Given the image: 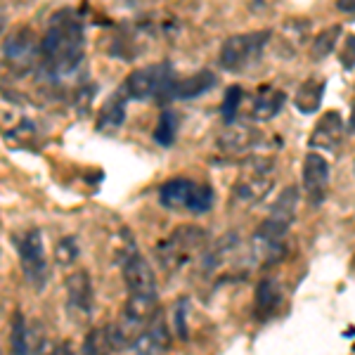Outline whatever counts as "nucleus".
<instances>
[{"label":"nucleus","mask_w":355,"mask_h":355,"mask_svg":"<svg viewBox=\"0 0 355 355\" xmlns=\"http://www.w3.org/2000/svg\"><path fill=\"white\" fill-rule=\"evenodd\" d=\"M85 62V28L71 8H62L50 17L48 31L41 41L38 69L50 83L71 78Z\"/></svg>","instance_id":"f257e3e1"},{"label":"nucleus","mask_w":355,"mask_h":355,"mask_svg":"<svg viewBox=\"0 0 355 355\" xmlns=\"http://www.w3.org/2000/svg\"><path fill=\"white\" fill-rule=\"evenodd\" d=\"M175 81L178 76L173 64L171 62H157V64H147L130 71L121 88L128 95V100L135 102L157 100L159 105H168L171 88H173Z\"/></svg>","instance_id":"f03ea898"},{"label":"nucleus","mask_w":355,"mask_h":355,"mask_svg":"<svg viewBox=\"0 0 355 355\" xmlns=\"http://www.w3.org/2000/svg\"><path fill=\"white\" fill-rule=\"evenodd\" d=\"M206 230L199 225H180L175 227L164 242L157 246V259L166 272H178L194 259H202L206 251Z\"/></svg>","instance_id":"7ed1b4c3"},{"label":"nucleus","mask_w":355,"mask_h":355,"mask_svg":"<svg viewBox=\"0 0 355 355\" xmlns=\"http://www.w3.org/2000/svg\"><path fill=\"white\" fill-rule=\"evenodd\" d=\"M270 38L272 33L266 31V28L263 31H249V33L230 36L220 45V53H218L220 69L230 73H242L246 69L256 67L261 62L263 53H266Z\"/></svg>","instance_id":"20e7f679"},{"label":"nucleus","mask_w":355,"mask_h":355,"mask_svg":"<svg viewBox=\"0 0 355 355\" xmlns=\"http://www.w3.org/2000/svg\"><path fill=\"white\" fill-rule=\"evenodd\" d=\"M275 164L268 157H254L244 162V173L232 187V197L239 204H256L272 190L275 178H272Z\"/></svg>","instance_id":"39448f33"},{"label":"nucleus","mask_w":355,"mask_h":355,"mask_svg":"<svg viewBox=\"0 0 355 355\" xmlns=\"http://www.w3.org/2000/svg\"><path fill=\"white\" fill-rule=\"evenodd\" d=\"M287 223L268 216L254 230L251 237V261L259 266H272V263L282 261L287 254V234H289Z\"/></svg>","instance_id":"423d86ee"},{"label":"nucleus","mask_w":355,"mask_h":355,"mask_svg":"<svg viewBox=\"0 0 355 355\" xmlns=\"http://www.w3.org/2000/svg\"><path fill=\"white\" fill-rule=\"evenodd\" d=\"M17 246V256L21 263V272L24 279L31 284L36 291H43V287L48 284V259H45V246H43V234L41 230H26L24 234L15 239Z\"/></svg>","instance_id":"0eeeda50"},{"label":"nucleus","mask_w":355,"mask_h":355,"mask_svg":"<svg viewBox=\"0 0 355 355\" xmlns=\"http://www.w3.org/2000/svg\"><path fill=\"white\" fill-rule=\"evenodd\" d=\"M121 270L123 282L128 287V296H157V277L152 266L137 254L130 237H125V246L121 251Z\"/></svg>","instance_id":"6e6552de"},{"label":"nucleus","mask_w":355,"mask_h":355,"mask_svg":"<svg viewBox=\"0 0 355 355\" xmlns=\"http://www.w3.org/2000/svg\"><path fill=\"white\" fill-rule=\"evenodd\" d=\"M303 192L311 206H322L329 197L331 168L329 162L320 152H308L303 159Z\"/></svg>","instance_id":"1a4fd4ad"},{"label":"nucleus","mask_w":355,"mask_h":355,"mask_svg":"<svg viewBox=\"0 0 355 355\" xmlns=\"http://www.w3.org/2000/svg\"><path fill=\"white\" fill-rule=\"evenodd\" d=\"M67 311L76 315L78 320L90 318L93 313V282L85 270H76L67 277Z\"/></svg>","instance_id":"9d476101"},{"label":"nucleus","mask_w":355,"mask_h":355,"mask_svg":"<svg viewBox=\"0 0 355 355\" xmlns=\"http://www.w3.org/2000/svg\"><path fill=\"white\" fill-rule=\"evenodd\" d=\"M343 130H346V125H343V119L339 112H327L322 119L318 121V125L313 128L311 133V140H308V145H311V150H339L341 140H343Z\"/></svg>","instance_id":"9b49d317"},{"label":"nucleus","mask_w":355,"mask_h":355,"mask_svg":"<svg viewBox=\"0 0 355 355\" xmlns=\"http://www.w3.org/2000/svg\"><path fill=\"white\" fill-rule=\"evenodd\" d=\"M171 348V334L166 322L157 315V320L142 331L137 339L130 343L128 353L130 355H166Z\"/></svg>","instance_id":"f8f14e48"},{"label":"nucleus","mask_w":355,"mask_h":355,"mask_svg":"<svg viewBox=\"0 0 355 355\" xmlns=\"http://www.w3.org/2000/svg\"><path fill=\"white\" fill-rule=\"evenodd\" d=\"M199 182H192L187 178H171L159 190V204L168 211H190V204L197 194Z\"/></svg>","instance_id":"ddd939ff"},{"label":"nucleus","mask_w":355,"mask_h":355,"mask_svg":"<svg viewBox=\"0 0 355 355\" xmlns=\"http://www.w3.org/2000/svg\"><path fill=\"white\" fill-rule=\"evenodd\" d=\"M261 133L256 128H251V125H234L230 123L225 130L218 135V150L225 152V154H242V152H249L254 150V147L261 145Z\"/></svg>","instance_id":"4468645a"},{"label":"nucleus","mask_w":355,"mask_h":355,"mask_svg":"<svg viewBox=\"0 0 355 355\" xmlns=\"http://www.w3.org/2000/svg\"><path fill=\"white\" fill-rule=\"evenodd\" d=\"M41 55V45H33V33L28 28H19L12 36L5 38L3 60L8 67H17L21 62H31L33 57Z\"/></svg>","instance_id":"2eb2a0df"},{"label":"nucleus","mask_w":355,"mask_h":355,"mask_svg":"<svg viewBox=\"0 0 355 355\" xmlns=\"http://www.w3.org/2000/svg\"><path fill=\"white\" fill-rule=\"evenodd\" d=\"M216 83H218V76H216L214 71H209V69H202V71L192 73V76L178 78L173 83V88H171L168 100L171 102L173 100H194V97L206 95L209 90H214Z\"/></svg>","instance_id":"dca6fc26"},{"label":"nucleus","mask_w":355,"mask_h":355,"mask_svg":"<svg viewBox=\"0 0 355 355\" xmlns=\"http://www.w3.org/2000/svg\"><path fill=\"white\" fill-rule=\"evenodd\" d=\"M125 105H128V95L123 88L114 90L102 105L100 114H97V130L100 133H112V130L121 128L125 121Z\"/></svg>","instance_id":"f3484780"},{"label":"nucleus","mask_w":355,"mask_h":355,"mask_svg":"<svg viewBox=\"0 0 355 355\" xmlns=\"http://www.w3.org/2000/svg\"><path fill=\"white\" fill-rule=\"evenodd\" d=\"M284 102H287V93H284V90L275 88V85H263L254 97L251 116H254L256 121H270V119H275L282 112Z\"/></svg>","instance_id":"a211bd4d"},{"label":"nucleus","mask_w":355,"mask_h":355,"mask_svg":"<svg viewBox=\"0 0 355 355\" xmlns=\"http://www.w3.org/2000/svg\"><path fill=\"white\" fill-rule=\"evenodd\" d=\"M279 306H282V287H279V282H275L272 277H263L259 287H256L254 315L259 320H268L279 311Z\"/></svg>","instance_id":"6ab92c4d"},{"label":"nucleus","mask_w":355,"mask_h":355,"mask_svg":"<svg viewBox=\"0 0 355 355\" xmlns=\"http://www.w3.org/2000/svg\"><path fill=\"white\" fill-rule=\"evenodd\" d=\"M116 351H121V341H119V334L114 324L93 327L85 334L83 355H114Z\"/></svg>","instance_id":"aec40b11"},{"label":"nucleus","mask_w":355,"mask_h":355,"mask_svg":"<svg viewBox=\"0 0 355 355\" xmlns=\"http://www.w3.org/2000/svg\"><path fill=\"white\" fill-rule=\"evenodd\" d=\"M324 81L320 78H308V81L301 83V88L296 90L294 95V107L301 114H315L322 105V97H324Z\"/></svg>","instance_id":"412c9836"},{"label":"nucleus","mask_w":355,"mask_h":355,"mask_svg":"<svg viewBox=\"0 0 355 355\" xmlns=\"http://www.w3.org/2000/svg\"><path fill=\"white\" fill-rule=\"evenodd\" d=\"M299 199H301L299 187H296V185L284 187V190L279 192L277 202L272 204V209H270V214H268V216H272V218H277V220H282V223H287V225H291V223L296 220Z\"/></svg>","instance_id":"4be33fe9"},{"label":"nucleus","mask_w":355,"mask_h":355,"mask_svg":"<svg viewBox=\"0 0 355 355\" xmlns=\"http://www.w3.org/2000/svg\"><path fill=\"white\" fill-rule=\"evenodd\" d=\"M10 348H12V355H31L28 322L19 311L12 315V322H10Z\"/></svg>","instance_id":"5701e85b"},{"label":"nucleus","mask_w":355,"mask_h":355,"mask_svg":"<svg viewBox=\"0 0 355 355\" xmlns=\"http://www.w3.org/2000/svg\"><path fill=\"white\" fill-rule=\"evenodd\" d=\"M178 128H180V121H178V114L173 110H164L159 114V121H157V128H154V142L162 147H171L175 142V135H178Z\"/></svg>","instance_id":"b1692460"},{"label":"nucleus","mask_w":355,"mask_h":355,"mask_svg":"<svg viewBox=\"0 0 355 355\" xmlns=\"http://www.w3.org/2000/svg\"><path fill=\"white\" fill-rule=\"evenodd\" d=\"M343 28L339 24L334 26H327L313 38V45H311V55L313 60H324L327 55L334 53V48L339 45V36H341Z\"/></svg>","instance_id":"393cba45"},{"label":"nucleus","mask_w":355,"mask_h":355,"mask_svg":"<svg viewBox=\"0 0 355 355\" xmlns=\"http://www.w3.org/2000/svg\"><path fill=\"white\" fill-rule=\"evenodd\" d=\"M242 97H244V90L239 88V85H230V88L225 90V95H223L220 116H223V121H225L227 125L234 123V119H237L239 105H242Z\"/></svg>","instance_id":"a878e982"},{"label":"nucleus","mask_w":355,"mask_h":355,"mask_svg":"<svg viewBox=\"0 0 355 355\" xmlns=\"http://www.w3.org/2000/svg\"><path fill=\"white\" fill-rule=\"evenodd\" d=\"M78 254H81V249H78V244H76V237H62L55 246V261H57V266H62V268L73 266Z\"/></svg>","instance_id":"bb28decb"},{"label":"nucleus","mask_w":355,"mask_h":355,"mask_svg":"<svg viewBox=\"0 0 355 355\" xmlns=\"http://www.w3.org/2000/svg\"><path fill=\"white\" fill-rule=\"evenodd\" d=\"M211 206H214V190H211V185H199L190 204V214L202 216L206 211H211Z\"/></svg>","instance_id":"cd10ccee"},{"label":"nucleus","mask_w":355,"mask_h":355,"mask_svg":"<svg viewBox=\"0 0 355 355\" xmlns=\"http://www.w3.org/2000/svg\"><path fill=\"white\" fill-rule=\"evenodd\" d=\"M185 313H187V299H182V301H178V306H175V331L180 339H187Z\"/></svg>","instance_id":"c85d7f7f"},{"label":"nucleus","mask_w":355,"mask_h":355,"mask_svg":"<svg viewBox=\"0 0 355 355\" xmlns=\"http://www.w3.org/2000/svg\"><path fill=\"white\" fill-rule=\"evenodd\" d=\"M341 64L343 69L355 67V36L346 38V45H343V50H341Z\"/></svg>","instance_id":"c756f323"},{"label":"nucleus","mask_w":355,"mask_h":355,"mask_svg":"<svg viewBox=\"0 0 355 355\" xmlns=\"http://www.w3.org/2000/svg\"><path fill=\"white\" fill-rule=\"evenodd\" d=\"M336 8H339L341 12L355 17V0H336Z\"/></svg>","instance_id":"7c9ffc66"},{"label":"nucleus","mask_w":355,"mask_h":355,"mask_svg":"<svg viewBox=\"0 0 355 355\" xmlns=\"http://www.w3.org/2000/svg\"><path fill=\"white\" fill-rule=\"evenodd\" d=\"M53 355H73V351L69 348V343H62V346H57V348H55Z\"/></svg>","instance_id":"2f4dec72"},{"label":"nucleus","mask_w":355,"mask_h":355,"mask_svg":"<svg viewBox=\"0 0 355 355\" xmlns=\"http://www.w3.org/2000/svg\"><path fill=\"white\" fill-rule=\"evenodd\" d=\"M348 130L355 133V105H353V114H351V123H348Z\"/></svg>","instance_id":"473e14b6"}]
</instances>
